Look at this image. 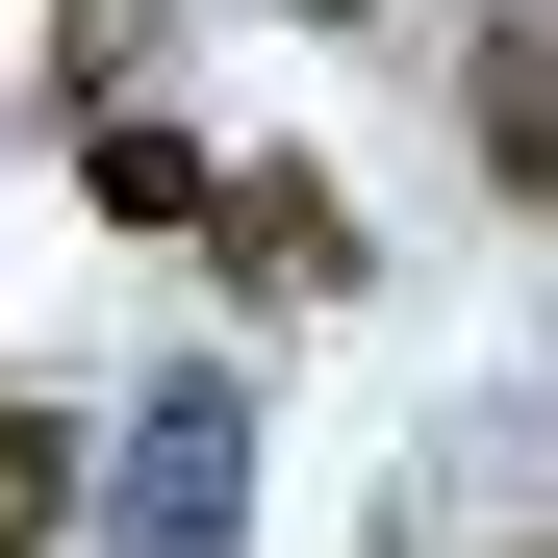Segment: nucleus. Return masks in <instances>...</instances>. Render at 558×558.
Instances as JSON below:
<instances>
[{"mask_svg": "<svg viewBox=\"0 0 558 558\" xmlns=\"http://www.w3.org/2000/svg\"><path fill=\"white\" fill-rule=\"evenodd\" d=\"M204 229H229V279H254V305H330V279H355V204H330L305 153H254V178H229Z\"/></svg>", "mask_w": 558, "mask_h": 558, "instance_id": "1", "label": "nucleus"}, {"mask_svg": "<svg viewBox=\"0 0 558 558\" xmlns=\"http://www.w3.org/2000/svg\"><path fill=\"white\" fill-rule=\"evenodd\" d=\"M76 204H102V229H204V204H229V153H204V128H153V102H128L102 153H76Z\"/></svg>", "mask_w": 558, "mask_h": 558, "instance_id": "2", "label": "nucleus"}, {"mask_svg": "<svg viewBox=\"0 0 558 558\" xmlns=\"http://www.w3.org/2000/svg\"><path fill=\"white\" fill-rule=\"evenodd\" d=\"M457 102H483L508 178H558V26H457Z\"/></svg>", "mask_w": 558, "mask_h": 558, "instance_id": "3", "label": "nucleus"}, {"mask_svg": "<svg viewBox=\"0 0 558 558\" xmlns=\"http://www.w3.org/2000/svg\"><path fill=\"white\" fill-rule=\"evenodd\" d=\"M51 533H76V432H51V407H0V558H51Z\"/></svg>", "mask_w": 558, "mask_h": 558, "instance_id": "4", "label": "nucleus"}, {"mask_svg": "<svg viewBox=\"0 0 558 558\" xmlns=\"http://www.w3.org/2000/svg\"><path fill=\"white\" fill-rule=\"evenodd\" d=\"M305 26H381V0H305Z\"/></svg>", "mask_w": 558, "mask_h": 558, "instance_id": "5", "label": "nucleus"}]
</instances>
